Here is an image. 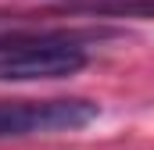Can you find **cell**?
Segmentation results:
<instances>
[{"mask_svg": "<svg viewBox=\"0 0 154 150\" xmlns=\"http://www.w3.org/2000/svg\"><path fill=\"white\" fill-rule=\"evenodd\" d=\"M61 11L90 18H154V0H68Z\"/></svg>", "mask_w": 154, "mask_h": 150, "instance_id": "3", "label": "cell"}, {"mask_svg": "<svg viewBox=\"0 0 154 150\" xmlns=\"http://www.w3.org/2000/svg\"><path fill=\"white\" fill-rule=\"evenodd\" d=\"M82 64H86V54L68 36L0 43V82L65 79V75H75Z\"/></svg>", "mask_w": 154, "mask_h": 150, "instance_id": "1", "label": "cell"}, {"mask_svg": "<svg viewBox=\"0 0 154 150\" xmlns=\"http://www.w3.org/2000/svg\"><path fill=\"white\" fill-rule=\"evenodd\" d=\"M97 114L93 100H0V140L82 129Z\"/></svg>", "mask_w": 154, "mask_h": 150, "instance_id": "2", "label": "cell"}]
</instances>
